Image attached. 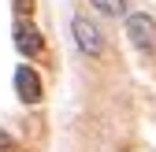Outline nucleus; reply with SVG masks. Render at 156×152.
Returning a JSON list of instances; mask_svg holds the SVG:
<instances>
[{
	"label": "nucleus",
	"instance_id": "f257e3e1",
	"mask_svg": "<svg viewBox=\"0 0 156 152\" xmlns=\"http://www.w3.org/2000/svg\"><path fill=\"white\" fill-rule=\"evenodd\" d=\"M71 33H74L78 52H86V56H101L104 52V33L97 30V22H89L86 15H74L71 19Z\"/></svg>",
	"mask_w": 156,
	"mask_h": 152
},
{
	"label": "nucleus",
	"instance_id": "f03ea898",
	"mask_svg": "<svg viewBox=\"0 0 156 152\" xmlns=\"http://www.w3.org/2000/svg\"><path fill=\"white\" fill-rule=\"evenodd\" d=\"M126 37L134 41V48L152 52L156 48V22H152V15H145V11L126 15Z\"/></svg>",
	"mask_w": 156,
	"mask_h": 152
},
{
	"label": "nucleus",
	"instance_id": "7ed1b4c3",
	"mask_svg": "<svg viewBox=\"0 0 156 152\" xmlns=\"http://www.w3.org/2000/svg\"><path fill=\"white\" fill-rule=\"evenodd\" d=\"M15 93H19V100L23 104H41V97H45V85H41V78H37V71L34 67H15Z\"/></svg>",
	"mask_w": 156,
	"mask_h": 152
},
{
	"label": "nucleus",
	"instance_id": "20e7f679",
	"mask_svg": "<svg viewBox=\"0 0 156 152\" xmlns=\"http://www.w3.org/2000/svg\"><path fill=\"white\" fill-rule=\"evenodd\" d=\"M15 48L23 52V56H41V48H45L41 30L30 26V22H19V26H15Z\"/></svg>",
	"mask_w": 156,
	"mask_h": 152
},
{
	"label": "nucleus",
	"instance_id": "39448f33",
	"mask_svg": "<svg viewBox=\"0 0 156 152\" xmlns=\"http://www.w3.org/2000/svg\"><path fill=\"white\" fill-rule=\"evenodd\" d=\"M89 4L101 11V15H112V19L126 15V0H89Z\"/></svg>",
	"mask_w": 156,
	"mask_h": 152
},
{
	"label": "nucleus",
	"instance_id": "423d86ee",
	"mask_svg": "<svg viewBox=\"0 0 156 152\" xmlns=\"http://www.w3.org/2000/svg\"><path fill=\"white\" fill-rule=\"evenodd\" d=\"M0 148H11V137L4 134V130H0Z\"/></svg>",
	"mask_w": 156,
	"mask_h": 152
},
{
	"label": "nucleus",
	"instance_id": "0eeeda50",
	"mask_svg": "<svg viewBox=\"0 0 156 152\" xmlns=\"http://www.w3.org/2000/svg\"><path fill=\"white\" fill-rule=\"evenodd\" d=\"M19 11H30V0H19Z\"/></svg>",
	"mask_w": 156,
	"mask_h": 152
}]
</instances>
